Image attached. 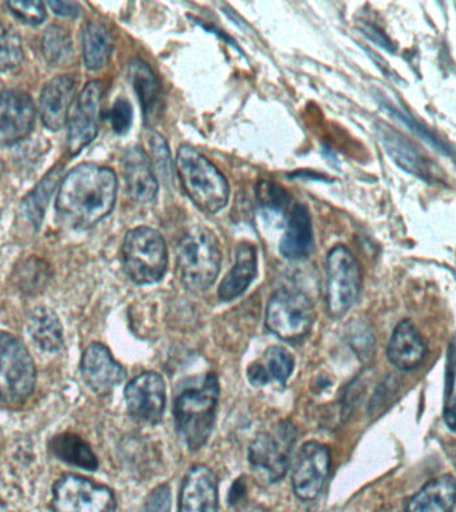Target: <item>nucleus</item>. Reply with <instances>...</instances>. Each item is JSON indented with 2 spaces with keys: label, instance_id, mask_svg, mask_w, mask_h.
Masks as SVG:
<instances>
[{
  "label": "nucleus",
  "instance_id": "obj_1",
  "mask_svg": "<svg viewBox=\"0 0 456 512\" xmlns=\"http://www.w3.org/2000/svg\"><path fill=\"white\" fill-rule=\"evenodd\" d=\"M118 178L111 168L83 163L60 182L56 211L72 226L90 228L114 210Z\"/></svg>",
  "mask_w": 456,
  "mask_h": 512
},
{
  "label": "nucleus",
  "instance_id": "obj_2",
  "mask_svg": "<svg viewBox=\"0 0 456 512\" xmlns=\"http://www.w3.org/2000/svg\"><path fill=\"white\" fill-rule=\"evenodd\" d=\"M175 163L184 191L196 207L214 215L227 206L230 186L206 156L194 147L182 146L176 154Z\"/></svg>",
  "mask_w": 456,
  "mask_h": 512
},
{
  "label": "nucleus",
  "instance_id": "obj_3",
  "mask_svg": "<svg viewBox=\"0 0 456 512\" xmlns=\"http://www.w3.org/2000/svg\"><path fill=\"white\" fill-rule=\"evenodd\" d=\"M219 399V379L210 372L199 388H187L175 400L176 431L190 450L206 444L214 427Z\"/></svg>",
  "mask_w": 456,
  "mask_h": 512
},
{
  "label": "nucleus",
  "instance_id": "obj_4",
  "mask_svg": "<svg viewBox=\"0 0 456 512\" xmlns=\"http://www.w3.org/2000/svg\"><path fill=\"white\" fill-rule=\"evenodd\" d=\"M222 266V251L214 232L196 226L186 232L178 246L180 280L188 290L207 291L214 286Z\"/></svg>",
  "mask_w": 456,
  "mask_h": 512
},
{
  "label": "nucleus",
  "instance_id": "obj_5",
  "mask_svg": "<svg viewBox=\"0 0 456 512\" xmlns=\"http://www.w3.org/2000/svg\"><path fill=\"white\" fill-rule=\"evenodd\" d=\"M122 263L132 282L158 283L166 275L168 266L166 240L154 228H132L124 236Z\"/></svg>",
  "mask_w": 456,
  "mask_h": 512
},
{
  "label": "nucleus",
  "instance_id": "obj_6",
  "mask_svg": "<svg viewBox=\"0 0 456 512\" xmlns=\"http://www.w3.org/2000/svg\"><path fill=\"white\" fill-rule=\"evenodd\" d=\"M296 428L290 420H280L262 432L248 448V462L260 479L279 482L290 467L296 442Z\"/></svg>",
  "mask_w": 456,
  "mask_h": 512
},
{
  "label": "nucleus",
  "instance_id": "obj_7",
  "mask_svg": "<svg viewBox=\"0 0 456 512\" xmlns=\"http://www.w3.org/2000/svg\"><path fill=\"white\" fill-rule=\"evenodd\" d=\"M36 368L27 347L0 331V404H18L35 390Z\"/></svg>",
  "mask_w": 456,
  "mask_h": 512
},
{
  "label": "nucleus",
  "instance_id": "obj_8",
  "mask_svg": "<svg viewBox=\"0 0 456 512\" xmlns=\"http://www.w3.org/2000/svg\"><path fill=\"white\" fill-rule=\"evenodd\" d=\"M314 319V304L302 291L283 288L268 300L267 328L286 342H299L306 338L310 334Z\"/></svg>",
  "mask_w": 456,
  "mask_h": 512
},
{
  "label": "nucleus",
  "instance_id": "obj_9",
  "mask_svg": "<svg viewBox=\"0 0 456 512\" xmlns=\"http://www.w3.org/2000/svg\"><path fill=\"white\" fill-rule=\"evenodd\" d=\"M326 304L332 318H342L354 306L362 290V274L347 247L335 246L327 255Z\"/></svg>",
  "mask_w": 456,
  "mask_h": 512
},
{
  "label": "nucleus",
  "instance_id": "obj_10",
  "mask_svg": "<svg viewBox=\"0 0 456 512\" xmlns=\"http://www.w3.org/2000/svg\"><path fill=\"white\" fill-rule=\"evenodd\" d=\"M51 507L54 512H115L116 499L111 488L67 474L52 488Z\"/></svg>",
  "mask_w": 456,
  "mask_h": 512
},
{
  "label": "nucleus",
  "instance_id": "obj_11",
  "mask_svg": "<svg viewBox=\"0 0 456 512\" xmlns=\"http://www.w3.org/2000/svg\"><path fill=\"white\" fill-rule=\"evenodd\" d=\"M331 454L324 444L304 443L292 467V488L300 500H314L323 491L330 475Z\"/></svg>",
  "mask_w": 456,
  "mask_h": 512
},
{
  "label": "nucleus",
  "instance_id": "obj_12",
  "mask_svg": "<svg viewBox=\"0 0 456 512\" xmlns=\"http://www.w3.org/2000/svg\"><path fill=\"white\" fill-rule=\"evenodd\" d=\"M127 410L136 422L158 424L166 407V383L158 372H143L124 390Z\"/></svg>",
  "mask_w": 456,
  "mask_h": 512
},
{
  "label": "nucleus",
  "instance_id": "obj_13",
  "mask_svg": "<svg viewBox=\"0 0 456 512\" xmlns=\"http://www.w3.org/2000/svg\"><path fill=\"white\" fill-rule=\"evenodd\" d=\"M102 96V83L99 80H92L84 86L76 99L74 111L70 116L67 136V148L70 155L79 154L98 135Z\"/></svg>",
  "mask_w": 456,
  "mask_h": 512
},
{
  "label": "nucleus",
  "instance_id": "obj_14",
  "mask_svg": "<svg viewBox=\"0 0 456 512\" xmlns=\"http://www.w3.org/2000/svg\"><path fill=\"white\" fill-rule=\"evenodd\" d=\"M34 102L26 92L6 90L0 94V146H11L30 134L35 123Z\"/></svg>",
  "mask_w": 456,
  "mask_h": 512
},
{
  "label": "nucleus",
  "instance_id": "obj_15",
  "mask_svg": "<svg viewBox=\"0 0 456 512\" xmlns=\"http://www.w3.org/2000/svg\"><path fill=\"white\" fill-rule=\"evenodd\" d=\"M80 371L84 382L99 395H108L126 379V370L102 343H92L83 352Z\"/></svg>",
  "mask_w": 456,
  "mask_h": 512
},
{
  "label": "nucleus",
  "instance_id": "obj_16",
  "mask_svg": "<svg viewBox=\"0 0 456 512\" xmlns=\"http://www.w3.org/2000/svg\"><path fill=\"white\" fill-rule=\"evenodd\" d=\"M218 511V480L203 464L194 466L184 476L179 494V512Z\"/></svg>",
  "mask_w": 456,
  "mask_h": 512
},
{
  "label": "nucleus",
  "instance_id": "obj_17",
  "mask_svg": "<svg viewBox=\"0 0 456 512\" xmlns=\"http://www.w3.org/2000/svg\"><path fill=\"white\" fill-rule=\"evenodd\" d=\"M75 91L76 82L70 75L55 76L43 87L39 99V112L48 130L59 131L66 126L74 103Z\"/></svg>",
  "mask_w": 456,
  "mask_h": 512
},
{
  "label": "nucleus",
  "instance_id": "obj_18",
  "mask_svg": "<svg viewBox=\"0 0 456 512\" xmlns=\"http://www.w3.org/2000/svg\"><path fill=\"white\" fill-rule=\"evenodd\" d=\"M123 170L130 198L139 204L154 202L159 183L150 156L142 148H130L124 155Z\"/></svg>",
  "mask_w": 456,
  "mask_h": 512
},
{
  "label": "nucleus",
  "instance_id": "obj_19",
  "mask_svg": "<svg viewBox=\"0 0 456 512\" xmlns=\"http://www.w3.org/2000/svg\"><path fill=\"white\" fill-rule=\"evenodd\" d=\"M426 343L411 320H402L392 332L387 346V358L396 368L412 371L426 358Z\"/></svg>",
  "mask_w": 456,
  "mask_h": 512
},
{
  "label": "nucleus",
  "instance_id": "obj_20",
  "mask_svg": "<svg viewBox=\"0 0 456 512\" xmlns=\"http://www.w3.org/2000/svg\"><path fill=\"white\" fill-rule=\"evenodd\" d=\"M314 248V228L310 211L304 204H295L292 208L286 231L280 240V254L286 259L307 258Z\"/></svg>",
  "mask_w": 456,
  "mask_h": 512
},
{
  "label": "nucleus",
  "instance_id": "obj_21",
  "mask_svg": "<svg viewBox=\"0 0 456 512\" xmlns=\"http://www.w3.org/2000/svg\"><path fill=\"white\" fill-rule=\"evenodd\" d=\"M258 274V256L250 243H240L235 251V263L222 283L219 284L218 296L222 302H230L246 292L248 286Z\"/></svg>",
  "mask_w": 456,
  "mask_h": 512
},
{
  "label": "nucleus",
  "instance_id": "obj_22",
  "mask_svg": "<svg viewBox=\"0 0 456 512\" xmlns=\"http://www.w3.org/2000/svg\"><path fill=\"white\" fill-rule=\"evenodd\" d=\"M456 504V480L442 475L430 480L407 503V512H451Z\"/></svg>",
  "mask_w": 456,
  "mask_h": 512
},
{
  "label": "nucleus",
  "instance_id": "obj_23",
  "mask_svg": "<svg viewBox=\"0 0 456 512\" xmlns=\"http://www.w3.org/2000/svg\"><path fill=\"white\" fill-rule=\"evenodd\" d=\"M380 142L384 150L390 155L392 162L398 164L403 171L418 176V178L427 179L430 175L427 159H424L419 151L408 142L400 132L392 130L391 127L383 124L379 128Z\"/></svg>",
  "mask_w": 456,
  "mask_h": 512
},
{
  "label": "nucleus",
  "instance_id": "obj_24",
  "mask_svg": "<svg viewBox=\"0 0 456 512\" xmlns=\"http://www.w3.org/2000/svg\"><path fill=\"white\" fill-rule=\"evenodd\" d=\"M27 331L39 350L55 352L63 346V326L59 316L51 308H34L27 319Z\"/></svg>",
  "mask_w": 456,
  "mask_h": 512
},
{
  "label": "nucleus",
  "instance_id": "obj_25",
  "mask_svg": "<svg viewBox=\"0 0 456 512\" xmlns=\"http://www.w3.org/2000/svg\"><path fill=\"white\" fill-rule=\"evenodd\" d=\"M130 78L132 87L138 95L144 119L147 123L154 122L158 118L160 110V86L158 79L150 66L143 60L135 59L130 64Z\"/></svg>",
  "mask_w": 456,
  "mask_h": 512
},
{
  "label": "nucleus",
  "instance_id": "obj_26",
  "mask_svg": "<svg viewBox=\"0 0 456 512\" xmlns=\"http://www.w3.org/2000/svg\"><path fill=\"white\" fill-rule=\"evenodd\" d=\"M59 182H62V166L56 164L20 204V214L36 230L42 224L44 212Z\"/></svg>",
  "mask_w": 456,
  "mask_h": 512
},
{
  "label": "nucleus",
  "instance_id": "obj_27",
  "mask_svg": "<svg viewBox=\"0 0 456 512\" xmlns=\"http://www.w3.org/2000/svg\"><path fill=\"white\" fill-rule=\"evenodd\" d=\"M52 454L64 463L71 466L84 468V470L95 471L98 468V458L92 451L90 444L84 442L80 436L75 434H60L54 436L50 442Z\"/></svg>",
  "mask_w": 456,
  "mask_h": 512
},
{
  "label": "nucleus",
  "instance_id": "obj_28",
  "mask_svg": "<svg viewBox=\"0 0 456 512\" xmlns=\"http://www.w3.org/2000/svg\"><path fill=\"white\" fill-rule=\"evenodd\" d=\"M112 38L107 27L100 22H90L83 31V59L90 71H99L111 58Z\"/></svg>",
  "mask_w": 456,
  "mask_h": 512
},
{
  "label": "nucleus",
  "instance_id": "obj_29",
  "mask_svg": "<svg viewBox=\"0 0 456 512\" xmlns=\"http://www.w3.org/2000/svg\"><path fill=\"white\" fill-rule=\"evenodd\" d=\"M51 276L50 264L38 256L23 260L14 272L16 287L26 295L40 294L47 287Z\"/></svg>",
  "mask_w": 456,
  "mask_h": 512
},
{
  "label": "nucleus",
  "instance_id": "obj_30",
  "mask_svg": "<svg viewBox=\"0 0 456 512\" xmlns=\"http://www.w3.org/2000/svg\"><path fill=\"white\" fill-rule=\"evenodd\" d=\"M260 214L271 224L283 223L290 207V196L283 187L271 182H260L256 187Z\"/></svg>",
  "mask_w": 456,
  "mask_h": 512
},
{
  "label": "nucleus",
  "instance_id": "obj_31",
  "mask_svg": "<svg viewBox=\"0 0 456 512\" xmlns=\"http://www.w3.org/2000/svg\"><path fill=\"white\" fill-rule=\"evenodd\" d=\"M42 54L51 66H70L75 58V50L67 30L60 26L48 27L42 38Z\"/></svg>",
  "mask_w": 456,
  "mask_h": 512
},
{
  "label": "nucleus",
  "instance_id": "obj_32",
  "mask_svg": "<svg viewBox=\"0 0 456 512\" xmlns=\"http://www.w3.org/2000/svg\"><path fill=\"white\" fill-rule=\"evenodd\" d=\"M23 60L22 38L11 26L0 24V72L16 70Z\"/></svg>",
  "mask_w": 456,
  "mask_h": 512
},
{
  "label": "nucleus",
  "instance_id": "obj_33",
  "mask_svg": "<svg viewBox=\"0 0 456 512\" xmlns=\"http://www.w3.org/2000/svg\"><path fill=\"white\" fill-rule=\"evenodd\" d=\"M383 108L388 112V114H391L396 120H399L403 126H406L408 130L414 132L418 138L430 144V146L434 147L436 151H439L440 154L451 156L450 147H448L442 139H439L434 132L428 130L426 126H423L422 123L418 122L414 116H411L402 110H398V108L391 106V104H383Z\"/></svg>",
  "mask_w": 456,
  "mask_h": 512
},
{
  "label": "nucleus",
  "instance_id": "obj_34",
  "mask_svg": "<svg viewBox=\"0 0 456 512\" xmlns=\"http://www.w3.org/2000/svg\"><path fill=\"white\" fill-rule=\"evenodd\" d=\"M264 368L271 380H276L280 384H286L294 371V358L286 348L272 346L264 352Z\"/></svg>",
  "mask_w": 456,
  "mask_h": 512
},
{
  "label": "nucleus",
  "instance_id": "obj_35",
  "mask_svg": "<svg viewBox=\"0 0 456 512\" xmlns=\"http://www.w3.org/2000/svg\"><path fill=\"white\" fill-rule=\"evenodd\" d=\"M148 139H150L152 152V159L150 158L152 166L156 167V171H158V174L162 176V178L170 180L172 174V159L166 140L159 134H156V132H151L150 138Z\"/></svg>",
  "mask_w": 456,
  "mask_h": 512
},
{
  "label": "nucleus",
  "instance_id": "obj_36",
  "mask_svg": "<svg viewBox=\"0 0 456 512\" xmlns=\"http://www.w3.org/2000/svg\"><path fill=\"white\" fill-rule=\"evenodd\" d=\"M7 7L24 24L39 26L46 20V8L42 2H10Z\"/></svg>",
  "mask_w": 456,
  "mask_h": 512
},
{
  "label": "nucleus",
  "instance_id": "obj_37",
  "mask_svg": "<svg viewBox=\"0 0 456 512\" xmlns=\"http://www.w3.org/2000/svg\"><path fill=\"white\" fill-rule=\"evenodd\" d=\"M110 122L116 134H126L132 124V107L127 99L116 100L110 112Z\"/></svg>",
  "mask_w": 456,
  "mask_h": 512
},
{
  "label": "nucleus",
  "instance_id": "obj_38",
  "mask_svg": "<svg viewBox=\"0 0 456 512\" xmlns=\"http://www.w3.org/2000/svg\"><path fill=\"white\" fill-rule=\"evenodd\" d=\"M171 490L167 484H160L148 494L142 512H171Z\"/></svg>",
  "mask_w": 456,
  "mask_h": 512
},
{
  "label": "nucleus",
  "instance_id": "obj_39",
  "mask_svg": "<svg viewBox=\"0 0 456 512\" xmlns=\"http://www.w3.org/2000/svg\"><path fill=\"white\" fill-rule=\"evenodd\" d=\"M360 30H362L363 35H366L371 42L378 44V46L383 48V50L395 52L396 48L394 43H392V40L388 38L382 30H379L378 27L374 26V24L364 23Z\"/></svg>",
  "mask_w": 456,
  "mask_h": 512
},
{
  "label": "nucleus",
  "instance_id": "obj_40",
  "mask_svg": "<svg viewBox=\"0 0 456 512\" xmlns=\"http://www.w3.org/2000/svg\"><path fill=\"white\" fill-rule=\"evenodd\" d=\"M47 6L52 12L62 18H76L82 12V7L75 2H48Z\"/></svg>",
  "mask_w": 456,
  "mask_h": 512
},
{
  "label": "nucleus",
  "instance_id": "obj_41",
  "mask_svg": "<svg viewBox=\"0 0 456 512\" xmlns=\"http://www.w3.org/2000/svg\"><path fill=\"white\" fill-rule=\"evenodd\" d=\"M247 376L252 386H266V384L271 382L270 376H268L266 368H264L262 363H252L248 367Z\"/></svg>",
  "mask_w": 456,
  "mask_h": 512
},
{
  "label": "nucleus",
  "instance_id": "obj_42",
  "mask_svg": "<svg viewBox=\"0 0 456 512\" xmlns=\"http://www.w3.org/2000/svg\"><path fill=\"white\" fill-rule=\"evenodd\" d=\"M444 422L451 431L456 432V394L448 400L446 410H444Z\"/></svg>",
  "mask_w": 456,
  "mask_h": 512
},
{
  "label": "nucleus",
  "instance_id": "obj_43",
  "mask_svg": "<svg viewBox=\"0 0 456 512\" xmlns=\"http://www.w3.org/2000/svg\"><path fill=\"white\" fill-rule=\"evenodd\" d=\"M447 454L450 456L452 463H454L456 468V443H452L447 447Z\"/></svg>",
  "mask_w": 456,
  "mask_h": 512
},
{
  "label": "nucleus",
  "instance_id": "obj_44",
  "mask_svg": "<svg viewBox=\"0 0 456 512\" xmlns=\"http://www.w3.org/2000/svg\"><path fill=\"white\" fill-rule=\"evenodd\" d=\"M4 172V164L2 163V160H0V178H2Z\"/></svg>",
  "mask_w": 456,
  "mask_h": 512
},
{
  "label": "nucleus",
  "instance_id": "obj_45",
  "mask_svg": "<svg viewBox=\"0 0 456 512\" xmlns=\"http://www.w3.org/2000/svg\"><path fill=\"white\" fill-rule=\"evenodd\" d=\"M0 512H7L6 507L2 503H0Z\"/></svg>",
  "mask_w": 456,
  "mask_h": 512
}]
</instances>
